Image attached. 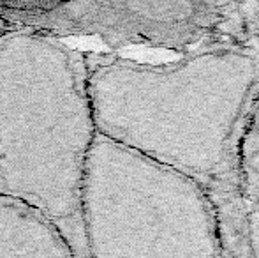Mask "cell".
<instances>
[{
	"mask_svg": "<svg viewBox=\"0 0 259 258\" xmlns=\"http://www.w3.org/2000/svg\"><path fill=\"white\" fill-rule=\"evenodd\" d=\"M249 237L254 258H259V200L249 207Z\"/></svg>",
	"mask_w": 259,
	"mask_h": 258,
	"instance_id": "cell-6",
	"label": "cell"
},
{
	"mask_svg": "<svg viewBox=\"0 0 259 258\" xmlns=\"http://www.w3.org/2000/svg\"><path fill=\"white\" fill-rule=\"evenodd\" d=\"M83 227L89 258H222L205 188L103 136L87 163Z\"/></svg>",
	"mask_w": 259,
	"mask_h": 258,
	"instance_id": "cell-3",
	"label": "cell"
},
{
	"mask_svg": "<svg viewBox=\"0 0 259 258\" xmlns=\"http://www.w3.org/2000/svg\"><path fill=\"white\" fill-rule=\"evenodd\" d=\"M0 258H76L67 237L41 210L0 196Z\"/></svg>",
	"mask_w": 259,
	"mask_h": 258,
	"instance_id": "cell-4",
	"label": "cell"
},
{
	"mask_svg": "<svg viewBox=\"0 0 259 258\" xmlns=\"http://www.w3.org/2000/svg\"><path fill=\"white\" fill-rule=\"evenodd\" d=\"M97 126L89 53L52 34L0 35V196L41 210L89 258L83 184Z\"/></svg>",
	"mask_w": 259,
	"mask_h": 258,
	"instance_id": "cell-2",
	"label": "cell"
},
{
	"mask_svg": "<svg viewBox=\"0 0 259 258\" xmlns=\"http://www.w3.org/2000/svg\"><path fill=\"white\" fill-rule=\"evenodd\" d=\"M99 136L198 180L210 195L238 191L236 154L259 96V50L210 43L169 62L89 53Z\"/></svg>",
	"mask_w": 259,
	"mask_h": 258,
	"instance_id": "cell-1",
	"label": "cell"
},
{
	"mask_svg": "<svg viewBox=\"0 0 259 258\" xmlns=\"http://www.w3.org/2000/svg\"><path fill=\"white\" fill-rule=\"evenodd\" d=\"M238 190L247 207L259 200V96L247 117L236 154Z\"/></svg>",
	"mask_w": 259,
	"mask_h": 258,
	"instance_id": "cell-5",
	"label": "cell"
}]
</instances>
